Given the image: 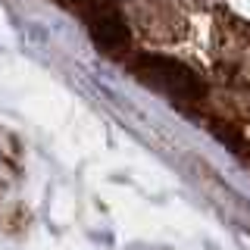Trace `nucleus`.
Here are the masks:
<instances>
[{
    "label": "nucleus",
    "instance_id": "f257e3e1",
    "mask_svg": "<svg viewBox=\"0 0 250 250\" xmlns=\"http://www.w3.org/2000/svg\"><path fill=\"white\" fill-rule=\"evenodd\" d=\"M131 69H135V75L147 88L166 94V97H175V100L203 97V82L185 66V62H178L172 57H163V53H141Z\"/></svg>",
    "mask_w": 250,
    "mask_h": 250
},
{
    "label": "nucleus",
    "instance_id": "f03ea898",
    "mask_svg": "<svg viewBox=\"0 0 250 250\" xmlns=\"http://www.w3.org/2000/svg\"><path fill=\"white\" fill-rule=\"evenodd\" d=\"M62 3L72 6V10L88 22V28H91V35H94V41H97L100 50L119 53L122 47L128 44L125 19L109 0H62Z\"/></svg>",
    "mask_w": 250,
    "mask_h": 250
}]
</instances>
